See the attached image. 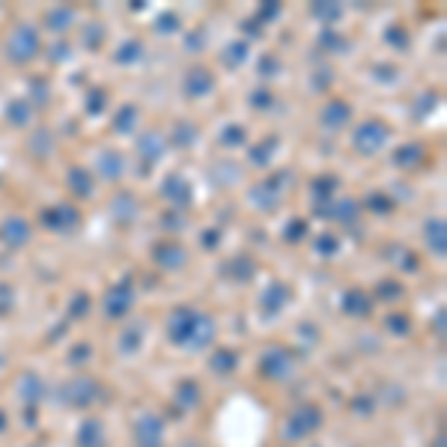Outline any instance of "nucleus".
Wrapping results in <instances>:
<instances>
[{
    "label": "nucleus",
    "mask_w": 447,
    "mask_h": 447,
    "mask_svg": "<svg viewBox=\"0 0 447 447\" xmlns=\"http://www.w3.org/2000/svg\"><path fill=\"white\" fill-rule=\"evenodd\" d=\"M167 334H170V343H176V346L203 349L215 337V322L200 310L179 307L173 310V316L167 322Z\"/></svg>",
    "instance_id": "obj_1"
},
{
    "label": "nucleus",
    "mask_w": 447,
    "mask_h": 447,
    "mask_svg": "<svg viewBox=\"0 0 447 447\" xmlns=\"http://www.w3.org/2000/svg\"><path fill=\"white\" fill-rule=\"evenodd\" d=\"M39 54V33L33 24H18L6 39V57L12 63H27Z\"/></svg>",
    "instance_id": "obj_2"
},
{
    "label": "nucleus",
    "mask_w": 447,
    "mask_h": 447,
    "mask_svg": "<svg viewBox=\"0 0 447 447\" xmlns=\"http://www.w3.org/2000/svg\"><path fill=\"white\" fill-rule=\"evenodd\" d=\"M388 140H391V129L382 120H367V122L358 125L355 134H352V143L361 155H375Z\"/></svg>",
    "instance_id": "obj_3"
},
{
    "label": "nucleus",
    "mask_w": 447,
    "mask_h": 447,
    "mask_svg": "<svg viewBox=\"0 0 447 447\" xmlns=\"http://www.w3.org/2000/svg\"><path fill=\"white\" fill-rule=\"evenodd\" d=\"M286 182H290V173H277L272 179H265V182H259L254 191H250V200H254L263 212H274L277 206H281V200H283V188L281 185H286Z\"/></svg>",
    "instance_id": "obj_4"
},
{
    "label": "nucleus",
    "mask_w": 447,
    "mask_h": 447,
    "mask_svg": "<svg viewBox=\"0 0 447 447\" xmlns=\"http://www.w3.org/2000/svg\"><path fill=\"white\" fill-rule=\"evenodd\" d=\"M78 221H80V212L75 209V206H66V203H60V206H54V209H45L42 212V224L48 230H54V232L75 230Z\"/></svg>",
    "instance_id": "obj_5"
},
{
    "label": "nucleus",
    "mask_w": 447,
    "mask_h": 447,
    "mask_svg": "<svg viewBox=\"0 0 447 447\" xmlns=\"http://www.w3.org/2000/svg\"><path fill=\"white\" fill-rule=\"evenodd\" d=\"M138 152H140V158L146 161V164H155V161H161L167 155V138L158 129L143 131L138 138Z\"/></svg>",
    "instance_id": "obj_6"
},
{
    "label": "nucleus",
    "mask_w": 447,
    "mask_h": 447,
    "mask_svg": "<svg viewBox=\"0 0 447 447\" xmlns=\"http://www.w3.org/2000/svg\"><path fill=\"white\" fill-rule=\"evenodd\" d=\"M131 304H134V290H131V283H120V286H113V290L105 295V313H107L111 319L125 316V313L131 310Z\"/></svg>",
    "instance_id": "obj_7"
},
{
    "label": "nucleus",
    "mask_w": 447,
    "mask_h": 447,
    "mask_svg": "<svg viewBox=\"0 0 447 447\" xmlns=\"http://www.w3.org/2000/svg\"><path fill=\"white\" fill-rule=\"evenodd\" d=\"M349 120H352V107H349V102H343V98H331L319 111V122H322V129H328V131L343 129Z\"/></svg>",
    "instance_id": "obj_8"
},
{
    "label": "nucleus",
    "mask_w": 447,
    "mask_h": 447,
    "mask_svg": "<svg viewBox=\"0 0 447 447\" xmlns=\"http://www.w3.org/2000/svg\"><path fill=\"white\" fill-rule=\"evenodd\" d=\"M152 257H155V263L161 268H167V272L185 268V263H188V250L179 245V241H161V245L152 250Z\"/></svg>",
    "instance_id": "obj_9"
},
{
    "label": "nucleus",
    "mask_w": 447,
    "mask_h": 447,
    "mask_svg": "<svg viewBox=\"0 0 447 447\" xmlns=\"http://www.w3.org/2000/svg\"><path fill=\"white\" fill-rule=\"evenodd\" d=\"M161 194L167 197L173 206H191L194 200V191H191V182L182 176V173H173V176H167L164 179V185H161Z\"/></svg>",
    "instance_id": "obj_10"
},
{
    "label": "nucleus",
    "mask_w": 447,
    "mask_h": 447,
    "mask_svg": "<svg viewBox=\"0 0 447 447\" xmlns=\"http://www.w3.org/2000/svg\"><path fill=\"white\" fill-rule=\"evenodd\" d=\"M319 215H325L331 221H343V224H352L358 218V203L349 200V197H334L331 203H322L316 206Z\"/></svg>",
    "instance_id": "obj_11"
},
{
    "label": "nucleus",
    "mask_w": 447,
    "mask_h": 447,
    "mask_svg": "<svg viewBox=\"0 0 447 447\" xmlns=\"http://www.w3.org/2000/svg\"><path fill=\"white\" fill-rule=\"evenodd\" d=\"M0 239H3L9 248H21L30 241V224L24 218H18V215H12V218H6L0 224Z\"/></svg>",
    "instance_id": "obj_12"
},
{
    "label": "nucleus",
    "mask_w": 447,
    "mask_h": 447,
    "mask_svg": "<svg viewBox=\"0 0 447 447\" xmlns=\"http://www.w3.org/2000/svg\"><path fill=\"white\" fill-rule=\"evenodd\" d=\"M96 170H98V176H102V179H107V182L120 179V176L125 173V158H122V152H120V149H105V152H98Z\"/></svg>",
    "instance_id": "obj_13"
},
{
    "label": "nucleus",
    "mask_w": 447,
    "mask_h": 447,
    "mask_svg": "<svg viewBox=\"0 0 447 447\" xmlns=\"http://www.w3.org/2000/svg\"><path fill=\"white\" fill-rule=\"evenodd\" d=\"M215 89V78L209 69H191L185 75V96L188 98H203Z\"/></svg>",
    "instance_id": "obj_14"
},
{
    "label": "nucleus",
    "mask_w": 447,
    "mask_h": 447,
    "mask_svg": "<svg viewBox=\"0 0 447 447\" xmlns=\"http://www.w3.org/2000/svg\"><path fill=\"white\" fill-rule=\"evenodd\" d=\"M138 212H140V203H138V197H134L131 191H120L113 197V203H111V215L120 224H131L134 218H138Z\"/></svg>",
    "instance_id": "obj_15"
},
{
    "label": "nucleus",
    "mask_w": 447,
    "mask_h": 447,
    "mask_svg": "<svg viewBox=\"0 0 447 447\" xmlns=\"http://www.w3.org/2000/svg\"><path fill=\"white\" fill-rule=\"evenodd\" d=\"M424 239H426V248L433 250L435 257H444V250H447V227H444L441 218H429L426 221Z\"/></svg>",
    "instance_id": "obj_16"
},
{
    "label": "nucleus",
    "mask_w": 447,
    "mask_h": 447,
    "mask_svg": "<svg viewBox=\"0 0 447 447\" xmlns=\"http://www.w3.org/2000/svg\"><path fill=\"white\" fill-rule=\"evenodd\" d=\"M310 191H313V200H316V206L322 203H331L340 191V179L337 176H316L310 182Z\"/></svg>",
    "instance_id": "obj_17"
},
{
    "label": "nucleus",
    "mask_w": 447,
    "mask_h": 447,
    "mask_svg": "<svg viewBox=\"0 0 447 447\" xmlns=\"http://www.w3.org/2000/svg\"><path fill=\"white\" fill-rule=\"evenodd\" d=\"M6 120L15 125V129H21V125H30L33 120V105L27 102V98H12V102L6 105Z\"/></svg>",
    "instance_id": "obj_18"
},
{
    "label": "nucleus",
    "mask_w": 447,
    "mask_h": 447,
    "mask_svg": "<svg viewBox=\"0 0 447 447\" xmlns=\"http://www.w3.org/2000/svg\"><path fill=\"white\" fill-rule=\"evenodd\" d=\"M45 24H48V30H54V33L69 30V27L75 24V9L72 6H54L51 12L45 15Z\"/></svg>",
    "instance_id": "obj_19"
},
{
    "label": "nucleus",
    "mask_w": 447,
    "mask_h": 447,
    "mask_svg": "<svg viewBox=\"0 0 447 447\" xmlns=\"http://www.w3.org/2000/svg\"><path fill=\"white\" fill-rule=\"evenodd\" d=\"M340 304H343V310L349 316H367V313H370V298L364 295V290H346Z\"/></svg>",
    "instance_id": "obj_20"
},
{
    "label": "nucleus",
    "mask_w": 447,
    "mask_h": 447,
    "mask_svg": "<svg viewBox=\"0 0 447 447\" xmlns=\"http://www.w3.org/2000/svg\"><path fill=\"white\" fill-rule=\"evenodd\" d=\"M69 188H72V191H75L78 197H93L96 182H93V176H89V170H84V167H72V170H69Z\"/></svg>",
    "instance_id": "obj_21"
},
{
    "label": "nucleus",
    "mask_w": 447,
    "mask_h": 447,
    "mask_svg": "<svg viewBox=\"0 0 447 447\" xmlns=\"http://www.w3.org/2000/svg\"><path fill=\"white\" fill-rule=\"evenodd\" d=\"M316 424H319V411L316 408H310V406L298 408V411H295V417L290 420V429L295 426V433H290V435H307Z\"/></svg>",
    "instance_id": "obj_22"
},
{
    "label": "nucleus",
    "mask_w": 447,
    "mask_h": 447,
    "mask_svg": "<svg viewBox=\"0 0 447 447\" xmlns=\"http://www.w3.org/2000/svg\"><path fill=\"white\" fill-rule=\"evenodd\" d=\"M197 125L194 122H188V120H182V122H176L173 125V134H170V143H173V146H179V149H188L191 146V143L197 140Z\"/></svg>",
    "instance_id": "obj_23"
},
{
    "label": "nucleus",
    "mask_w": 447,
    "mask_h": 447,
    "mask_svg": "<svg viewBox=\"0 0 447 447\" xmlns=\"http://www.w3.org/2000/svg\"><path fill=\"white\" fill-rule=\"evenodd\" d=\"M420 158H424V146H420V143H406V146H400L397 152H393V164H400L406 170L420 164Z\"/></svg>",
    "instance_id": "obj_24"
},
{
    "label": "nucleus",
    "mask_w": 447,
    "mask_h": 447,
    "mask_svg": "<svg viewBox=\"0 0 447 447\" xmlns=\"http://www.w3.org/2000/svg\"><path fill=\"white\" fill-rule=\"evenodd\" d=\"M274 152H277V138H268L263 143H257V146H250L248 149V158L254 161L257 167H268V161L274 158Z\"/></svg>",
    "instance_id": "obj_25"
},
{
    "label": "nucleus",
    "mask_w": 447,
    "mask_h": 447,
    "mask_svg": "<svg viewBox=\"0 0 447 447\" xmlns=\"http://www.w3.org/2000/svg\"><path fill=\"white\" fill-rule=\"evenodd\" d=\"M221 146H227V149H236V146H245L248 143V131H245V125H239V122H230V125H224L221 129Z\"/></svg>",
    "instance_id": "obj_26"
},
{
    "label": "nucleus",
    "mask_w": 447,
    "mask_h": 447,
    "mask_svg": "<svg viewBox=\"0 0 447 447\" xmlns=\"http://www.w3.org/2000/svg\"><path fill=\"white\" fill-rule=\"evenodd\" d=\"M263 370L268 373V375H281L283 370H290L292 367V361H290V355L283 352V349H272V352H265V358H263Z\"/></svg>",
    "instance_id": "obj_27"
},
{
    "label": "nucleus",
    "mask_w": 447,
    "mask_h": 447,
    "mask_svg": "<svg viewBox=\"0 0 447 447\" xmlns=\"http://www.w3.org/2000/svg\"><path fill=\"white\" fill-rule=\"evenodd\" d=\"M245 60H248V42H230L227 48L221 51V63L224 66H230V69L241 66Z\"/></svg>",
    "instance_id": "obj_28"
},
{
    "label": "nucleus",
    "mask_w": 447,
    "mask_h": 447,
    "mask_svg": "<svg viewBox=\"0 0 447 447\" xmlns=\"http://www.w3.org/2000/svg\"><path fill=\"white\" fill-rule=\"evenodd\" d=\"M286 301H290V290H286L283 283H274L272 290H268V292L263 295V307H265L268 313H277Z\"/></svg>",
    "instance_id": "obj_29"
},
{
    "label": "nucleus",
    "mask_w": 447,
    "mask_h": 447,
    "mask_svg": "<svg viewBox=\"0 0 447 447\" xmlns=\"http://www.w3.org/2000/svg\"><path fill=\"white\" fill-rule=\"evenodd\" d=\"M310 12L313 18H319V21H325V24H334L343 18V6L340 3H331V0H325V3H313L310 6Z\"/></svg>",
    "instance_id": "obj_30"
},
{
    "label": "nucleus",
    "mask_w": 447,
    "mask_h": 447,
    "mask_svg": "<svg viewBox=\"0 0 447 447\" xmlns=\"http://www.w3.org/2000/svg\"><path fill=\"white\" fill-rule=\"evenodd\" d=\"M134 122H138V107L125 105V107H120V113H116V120H113V131L129 134L134 129Z\"/></svg>",
    "instance_id": "obj_31"
},
{
    "label": "nucleus",
    "mask_w": 447,
    "mask_h": 447,
    "mask_svg": "<svg viewBox=\"0 0 447 447\" xmlns=\"http://www.w3.org/2000/svg\"><path fill=\"white\" fill-rule=\"evenodd\" d=\"M78 444L80 447H102V424L87 420L84 429H80V435H78Z\"/></svg>",
    "instance_id": "obj_32"
},
{
    "label": "nucleus",
    "mask_w": 447,
    "mask_h": 447,
    "mask_svg": "<svg viewBox=\"0 0 447 447\" xmlns=\"http://www.w3.org/2000/svg\"><path fill=\"white\" fill-rule=\"evenodd\" d=\"M224 272L230 277H236V281H250V277H254V263H250V259H232Z\"/></svg>",
    "instance_id": "obj_33"
},
{
    "label": "nucleus",
    "mask_w": 447,
    "mask_h": 447,
    "mask_svg": "<svg viewBox=\"0 0 447 447\" xmlns=\"http://www.w3.org/2000/svg\"><path fill=\"white\" fill-rule=\"evenodd\" d=\"M51 146H54V143H51V131L48 129H39L33 134V140H30V152H33V155L45 158L51 152Z\"/></svg>",
    "instance_id": "obj_34"
},
{
    "label": "nucleus",
    "mask_w": 447,
    "mask_h": 447,
    "mask_svg": "<svg viewBox=\"0 0 447 447\" xmlns=\"http://www.w3.org/2000/svg\"><path fill=\"white\" fill-rule=\"evenodd\" d=\"M140 57H143V45L138 39H131V42H122L120 45L116 63H134V60H140Z\"/></svg>",
    "instance_id": "obj_35"
},
{
    "label": "nucleus",
    "mask_w": 447,
    "mask_h": 447,
    "mask_svg": "<svg viewBox=\"0 0 447 447\" xmlns=\"http://www.w3.org/2000/svg\"><path fill=\"white\" fill-rule=\"evenodd\" d=\"M80 39H84V45H87L89 51H96L98 45L105 42V30H102V27H98V24H87L84 30H80Z\"/></svg>",
    "instance_id": "obj_36"
},
{
    "label": "nucleus",
    "mask_w": 447,
    "mask_h": 447,
    "mask_svg": "<svg viewBox=\"0 0 447 447\" xmlns=\"http://www.w3.org/2000/svg\"><path fill=\"white\" fill-rule=\"evenodd\" d=\"M313 248H316V254H322V257H334L340 250V239H334V236H328V232H325V236L316 239V245H313Z\"/></svg>",
    "instance_id": "obj_37"
},
{
    "label": "nucleus",
    "mask_w": 447,
    "mask_h": 447,
    "mask_svg": "<svg viewBox=\"0 0 447 447\" xmlns=\"http://www.w3.org/2000/svg\"><path fill=\"white\" fill-rule=\"evenodd\" d=\"M364 206H367V209H373V212H388L393 203H391V197H388V194L373 191L370 197H367V203H364Z\"/></svg>",
    "instance_id": "obj_38"
},
{
    "label": "nucleus",
    "mask_w": 447,
    "mask_h": 447,
    "mask_svg": "<svg viewBox=\"0 0 447 447\" xmlns=\"http://www.w3.org/2000/svg\"><path fill=\"white\" fill-rule=\"evenodd\" d=\"M384 42H391V45H397V48H406L408 45V33H406V27H388L384 30Z\"/></svg>",
    "instance_id": "obj_39"
},
{
    "label": "nucleus",
    "mask_w": 447,
    "mask_h": 447,
    "mask_svg": "<svg viewBox=\"0 0 447 447\" xmlns=\"http://www.w3.org/2000/svg\"><path fill=\"white\" fill-rule=\"evenodd\" d=\"M319 45H322V48H334V51H343V48H346V39H343V36H340V33H334V30H331V27H328V30L322 33Z\"/></svg>",
    "instance_id": "obj_40"
},
{
    "label": "nucleus",
    "mask_w": 447,
    "mask_h": 447,
    "mask_svg": "<svg viewBox=\"0 0 447 447\" xmlns=\"http://www.w3.org/2000/svg\"><path fill=\"white\" fill-rule=\"evenodd\" d=\"M105 105H107L105 89H93V93H89V102H87V113H102Z\"/></svg>",
    "instance_id": "obj_41"
},
{
    "label": "nucleus",
    "mask_w": 447,
    "mask_h": 447,
    "mask_svg": "<svg viewBox=\"0 0 447 447\" xmlns=\"http://www.w3.org/2000/svg\"><path fill=\"white\" fill-rule=\"evenodd\" d=\"M384 325H388L391 331H397V334H406V331H408V319L402 316V313H391V316L384 319Z\"/></svg>",
    "instance_id": "obj_42"
},
{
    "label": "nucleus",
    "mask_w": 447,
    "mask_h": 447,
    "mask_svg": "<svg viewBox=\"0 0 447 447\" xmlns=\"http://www.w3.org/2000/svg\"><path fill=\"white\" fill-rule=\"evenodd\" d=\"M72 393H75V400H78V402H87V400L96 393V388H93V382H75V388H72Z\"/></svg>",
    "instance_id": "obj_43"
},
{
    "label": "nucleus",
    "mask_w": 447,
    "mask_h": 447,
    "mask_svg": "<svg viewBox=\"0 0 447 447\" xmlns=\"http://www.w3.org/2000/svg\"><path fill=\"white\" fill-rule=\"evenodd\" d=\"M87 310H89V295L87 292H78L75 301H72V316H84Z\"/></svg>",
    "instance_id": "obj_44"
},
{
    "label": "nucleus",
    "mask_w": 447,
    "mask_h": 447,
    "mask_svg": "<svg viewBox=\"0 0 447 447\" xmlns=\"http://www.w3.org/2000/svg\"><path fill=\"white\" fill-rule=\"evenodd\" d=\"M379 295H382V298H400L402 286L393 283V281H384V283H379Z\"/></svg>",
    "instance_id": "obj_45"
},
{
    "label": "nucleus",
    "mask_w": 447,
    "mask_h": 447,
    "mask_svg": "<svg viewBox=\"0 0 447 447\" xmlns=\"http://www.w3.org/2000/svg\"><path fill=\"white\" fill-rule=\"evenodd\" d=\"M155 27H158V33H170V30H176V27H179V18L167 12V15H161V18H158Z\"/></svg>",
    "instance_id": "obj_46"
},
{
    "label": "nucleus",
    "mask_w": 447,
    "mask_h": 447,
    "mask_svg": "<svg viewBox=\"0 0 447 447\" xmlns=\"http://www.w3.org/2000/svg\"><path fill=\"white\" fill-rule=\"evenodd\" d=\"M304 232H307V224H304V221H292L290 227H286V239H290V241H298Z\"/></svg>",
    "instance_id": "obj_47"
},
{
    "label": "nucleus",
    "mask_w": 447,
    "mask_h": 447,
    "mask_svg": "<svg viewBox=\"0 0 447 447\" xmlns=\"http://www.w3.org/2000/svg\"><path fill=\"white\" fill-rule=\"evenodd\" d=\"M250 105H254V107H272V93H265V89H257V93L250 96Z\"/></svg>",
    "instance_id": "obj_48"
},
{
    "label": "nucleus",
    "mask_w": 447,
    "mask_h": 447,
    "mask_svg": "<svg viewBox=\"0 0 447 447\" xmlns=\"http://www.w3.org/2000/svg\"><path fill=\"white\" fill-rule=\"evenodd\" d=\"M221 367H224V370L236 367V361H232V355H230V352H218V355H215V370H221Z\"/></svg>",
    "instance_id": "obj_49"
},
{
    "label": "nucleus",
    "mask_w": 447,
    "mask_h": 447,
    "mask_svg": "<svg viewBox=\"0 0 447 447\" xmlns=\"http://www.w3.org/2000/svg\"><path fill=\"white\" fill-rule=\"evenodd\" d=\"M140 343V328H134L129 331V334H122V349H134Z\"/></svg>",
    "instance_id": "obj_50"
},
{
    "label": "nucleus",
    "mask_w": 447,
    "mask_h": 447,
    "mask_svg": "<svg viewBox=\"0 0 447 447\" xmlns=\"http://www.w3.org/2000/svg\"><path fill=\"white\" fill-rule=\"evenodd\" d=\"M72 57V51H69V45H57V48H51V60H69Z\"/></svg>",
    "instance_id": "obj_51"
},
{
    "label": "nucleus",
    "mask_w": 447,
    "mask_h": 447,
    "mask_svg": "<svg viewBox=\"0 0 447 447\" xmlns=\"http://www.w3.org/2000/svg\"><path fill=\"white\" fill-rule=\"evenodd\" d=\"M218 236H221V232H218V230H209V232H203V245H206V248H209V250H212L215 245H218Z\"/></svg>",
    "instance_id": "obj_52"
},
{
    "label": "nucleus",
    "mask_w": 447,
    "mask_h": 447,
    "mask_svg": "<svg viewBox=\"0 0 447 447\" xmlns=\"http://www.w3.org/2000/svg\"><path fill=\"white\" fill-rule=\"evenodd\" d=\"M277 12H281V6H277V3H268V6L259 9V18H263V21H265V18H274Z\"/></svg>",
    "instance_id": "obj_53"
}]
</instances>
